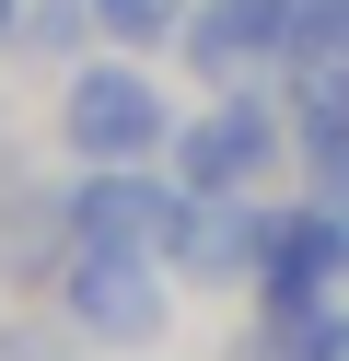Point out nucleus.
<instances>
[{
  "label": "nucleus",
  "instance_id": "1",
  "mask_svg": "<svg viewBox=\"0 0 349 361\" xmlns=\"http://www.w3.org/2000/svg\"><path fill=\"white\" fill-rule=\"evenodd\" d=\"M70 233H82V257H175L186 187H163V175H140V164H93L82 187H70Z\"/></svg>",
  "mask_w": 349,
  "mask_h": 361
},
{
  "label": "nucleus",
  "instance_id": "2",
  "mask_svg": "<svg viewBox=\"0 0 349 361\" xmlns=\"http://www.w3.org/2000/svg\"><path fill=\"white\" fill-rule=\"evenodd\" d=\"M59 140L82 152V164H140V152H152V140H175V128H163V94H152L140 71H105V59H93V71H70Z\"/></svg>",
  "mask_w": 349,
  "mask_h": 361
},
{
  "label": "nucleus",
  "instance_id": "3",
  "mask_svg": "<svg viewBox=\"0 0 349 361\" xmlns=\"http://www.w3.org/2000/svg\"><path fill=\"white\" fill-rule=\"evenodd\" d=\"M268 152H279V117H268L256 94H233V105H209V117L175 128V187H198V198H245Z\"/></svg>",
  "mask_w": 349,
  "mask_h": 361
},
{
  "label": "nucleus",
  "instance_id": "4",
  "mask_svg": "<svg viewBox=\"0 0 349 361\" xmlns=\"http://www.w3.org/2000/svg\"><path fill=\"white\" fill-rule=\"evenodd\" d=\"M70 326L105 350H152L163 338V268L152 257H70Z\"/></svg>",
  "mask_w": 349,
  "mask_h": 361
},
{
  "label": "nucleus",
  "instance_id": "5",
  "mask_svg": "<svg viewBox=\"0 0 349 361\" xmlns=\"http://www.w3.org/2000/svg\"><path fill=\"white\" fill-rule=\"evenodd\" d=\"M268 245H279L268 210H245V198H198V187H186V233H175L186 280H256V268H268Z\"/></svg>",
  "mask_w": 349,
  "mask_h": 361
},
{
  "label": "nucleus",
  "instance_id": "6",
  "mask_svg": "<svg viewBox=\"0 0 349 361\" xmlns=\"http://www.w3.org/2000/svg\"><path fill=\"white\" fill-rule=\"evenodd\" d=\"M291 94H302V117H349V24L291 35Z\"/></svg>",
  "mask_w": 349,
  "mask_h": 361
},
{
  "label": "nucleus",
  "instance_id": "7",
  "mask_svg": "<svg viewBox=\"0 0 349 361\" xmlns=\"http://www.w3.org/2000/svg\"><path fill=\"white\" fill-rule=\"evenodd\" d=\"M23 35H35L47 59H70L82 35H105V0H23Z\"/></svg>",
  "mask_w": 349,
  "mask_h": 361
},
{
  "label": "nucleus",
  "instance_id": "8",
  "mask_svg": "<svg viewBox=\"0 0 349 361\" xmlns=\"http://www.w3.org/2000/svg\"><path fill=\"white\" fill-rule=\"evenodd\" d=\"M302 152H314V198L349 210V117H302Z\"/></svg>",
  "mask_w": 349,
  "mask_h": 361
},
{
  "label": "nucleus",
  "instance_id": "9",
  "mask_svg": "<svg viewBox=\"0 0 349 361\" xmlns=\"http://www.w3.org/2000/svg\"><path fill=\"white\" fill-rule=\"evenodd\" d=\"M186 12H198V0H105V35H128V47H163V35H186Z\"/></svg>",
  "mask_w": 349,
  "mask_h": 361
},
{
  "label": "nucleus",
  "instance_id": "10",
  "mask_svg": "<svg viewBox=\"0 0 349 361\" xmlns=\"http://www.w3.org/2000/svg\"><path fill=\"white\" fill-rule=\"evenodd\" d=\"M35 233H47V210H35V198H12V210H0V268H35V257H47Z\"/></svg>",
  "mask_w": 349,
  "mask_h": 361
},
{
  "label": "nucleus",
  "instance_id": "11",
  "mask_svg": "<svg viewBox=\"0 0 349 361\" xmlns=\"http://www.w3.org/2000/svg\"><path fill=\"white\" fill-rule=\"evenodd\" d=\"M302 361H349V314H326V326L302 338Z\"/></svg>",
  "mask_w": 349,
  "mask_h": 361
},
{
  "label": "nucleus",
  "instance_id": "12",
  "mask_svg": "<svg viewBox=\"0 0 349 361\" xmlns=\"http://www.w3.org/2000/svg\"><path fill=\"white\" fill-rule=\"evenodd\" d=\"M0 361H59V350H47L35 326H0Z\"/></svg>",
  "mask_w": 349,
  "mask_h": 361
},
{
  "label": "nucleus",
  "instance_id": "13",
  "mask_svg": "<svg viewBox=\"0 0 349 361\" xmlns=\"http://www.w3.org/2000/svg\"><path fill=\"white\" fill-rule=\"evenodd\" d=\"M12 35H23V0H0V47H12Z\"/></svg>",
  "mask_w": 349,
  "mask_h": 361
}]
</instances>
